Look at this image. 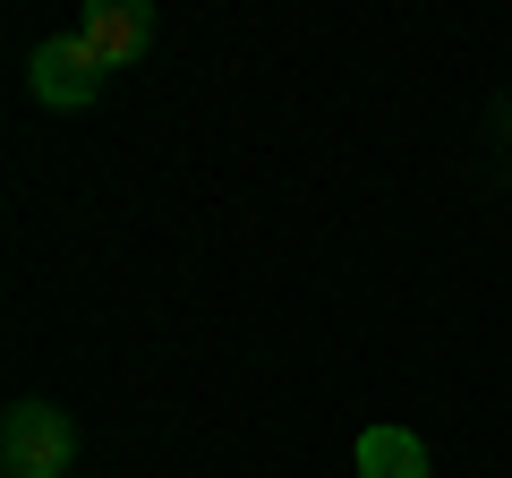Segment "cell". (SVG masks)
Masks as SVG:
<instances>
[{"mask_svg": "<svg viewBox=\"0 0 512 478\" xmlns=\"http://www.w3.org/2000/svg\"><path fill=\"white\" fill-rule=\"evenodd\" d=\"M77 43H86L103 69H128V60L154 43V9L146 0H94L86 18H77Z\"/></svg>", "mask_w": 512, "mask_h": 478, "instance_id": "3", "label": "cell"}, {"mask_svg": "<svg viewBox=\"0 0 512 478\" xmlns=\"http://www.w3.org/2000/svg\"><path fill=\"white\" fill-rule=\"evenodd\" d=\"M103 77H111V69H103V60H94L77 35H52V43H35V60H26V86H35L52 111H86L94 94H103Z\"/></svg>", "mask_w": 512, "mask_h": 478, "instance_id": "2", "label": "cell"}, {"mask_svg": "<svg viewBox=\"0 0 512 478\" xmlns=\"http://www.w3.org/2000/svg\"><path fill=\"white\" fill-rule=\"evenodd\" d=\"M359 478H427V444L410 427H367L359 436Z\"/></svg>", "mask_w": 512, "mask_h": 478, "instance_id": "4", "label": "cell"}, {"mask_svg": "<svg viewBox=\"0 0 512 478\" xmlns=\"http://www.w3.org/2000/svg\"><path fill=\"white\" fill-rule=\"evenodd\" d=\"M0 453H9V478H60V470H69V453H77L69 410L9 402V419H0Z\"/></svg>", "mask_w": 512, "mask_h": 478, "instance_id": "1", "label": "cell"}]
</instances>
